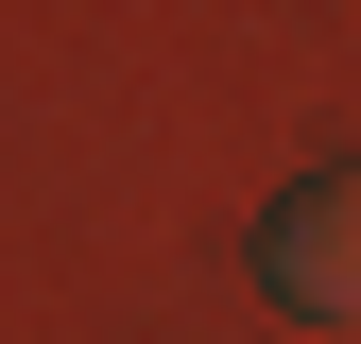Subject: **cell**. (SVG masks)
Masks as SVG:
<instances>
[{"instance_id":"obj_1","label":"cell","mask_w":361,"mask_h":344,"mask_svg":"<svg viewBox=\"0 0 361 344\" xmlns=\"http://www.w3.org/2000/svg\"><path fill=\"white\" fill-rule=\"evenodd\" d=\"M276 310H310V327H361V172H310V190L276 207Z\"/></svg>"}]
</instances>
